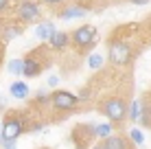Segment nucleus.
<instances>
[{
  "mask_svg": "<svg viewBox=\"0 0 151 149\" xmlns=\"http://www.w3.org/2000/svg\"><path fill=\"white\" fill-rule=\"evenodd\" d=\"M99 110L103 112V116L110 119V123H114V127L123 125V121L129 119V107L121 96H110V99H105Z\"/></svg>",
  "mask_w": 151,
  "mask_h": 149,
  "instance_id": "f257e3e1",
  "label": "nucleus"
},
{
  "mask_svg": "<svg viewBox=\"0 0 151 149\" xmlns=\"http://www.w3.org/2000/svg\"><path fill=\"white\" fill-rule=\"evenodd\" d=\"M24 119L18 112H9L2 121V143L4 140H18L20 134H24Z\"/></svg>",
  "mask_w": 151,
  "mask_h": 149,
  "instance_id": "f03ea898",
  "label": "nucleus"
},
{
  "mask_svg": "<svg viewBox=\"0 0 151 149\" xmlns=\"http://www.w3.org/2000/svg\"><path fill=\"white\" fill-rule=\"evenodd\" d=\"M70 42H72V46H77V48H92V46L99 42V33H96V29L92 27V24H83V27L75 29L70 33Z\"/></svg>",
  "mask_w": 151,
  "mask_h": 149,
  "instance_id": "7ed1b4c3",
  "label": "nucleus"
},
{
  "mask_svg": "<svg viewBox=\"0 0 151 149\" xmlns=\"http://www.w3.org/2000/svg\"><path fill=\"white\" fill-rule=\"evenodd\" d=\"M79 101H81L79 96L68 92V90H55L53 94H50V105H53L57 112H72V110H77Z\"/></svg>",
  "mask_w": 151,
  "mask_h": 149,
  "instance_id": "20e7f679",
  "label": "nucleus"
},
{
  "mask_svg": "<svg viewBox=\"0 0 151 149\" xmlns=\"http://www.w3.org/2000/svg\"><path fill=\"white\" fill-rule=\"evenodd\" d=\"M107 57L114 66H127L129 59H132V48H129V44L121 42V40H112L110 46H107Z\"/></svg>",
  "mask_w": 151,
  "mask_h": 149,
  "instance_id": "39448f33",
  "label": "nucleus"
},
{
  "mask_svg": "<svg viewBox=\"0 0 151 149\" xmlns=\"http://www.w3.org/2000/svg\"><path fill=\"white\" fill-rule=\"evenodd\" d=\"M15 13H18L20 22H24V24H33V22L42 20V7L35 0H22V2H18Z\"/></svg>",
  "mask_w": 151,
  "mask_h": 149,
  "instance_id": "423d86ee",
  "label": "nucleus"
},
{
  "mask_svg": "<svg viewBox=\"0 0 151 149\" xmlns=\"http://www.w3.org/2000/svg\"><path fill=\"white\" fill-rule=\"evenodd\" d=\"M94 138H96V125L83 123V125H77L72 130V140H75V145L79 149H90Z\"/></svg>",
  "mask_w": 151,
  "mask_h": 149,
  "instance_id": "0eeeda50",
  "label": "nucleus"
},
{
  "mask_svg": "<svg viewBox=\"0 0 151 149\" xmlns=\"http://www.w3.org/2000/svg\"><path fill=\"white\" fill-rule=\"evenodd\" d=\"M44 61H42L40 57H37V53H31V55H27V59H24V77H37L40 73H42V68H44Z\"/></svg>",
  "mask_w": 151,
  "mask_h": 149,
  "instance_id": "6e6552de",
  "label": "nucleus"
},
{
  "mask_svg": "<svg viewBox=\"0 0 151 149\" xmlns=\"http://www.w3.org/2000/svg\"><path fill=\"white\" fill-rule=\"evenodd\" d=\"M68 42H70V35L66 33V31L57 29L55 33H53V37L48 40V46L53 50H66V48H68Z\"/></svg>",
  "mask_w": 151,
  "mask_h": 149,
  "instance_id": "1a4fd4ad",
  "label": "nucleus"
},
{
  "mask_svg": "<svg viewBox=\"0 0 151 149\" xmlns=\"http://www.w3.org/2000/svg\"><path fill=\"white\" fill-rule=\"evenodd\" d=\"M88 11H86V7H79V4H72V7H66V9H61V11H57V18L59 20H77V18H83Z\"/></svg>",
  "mask_w": 151,
  "mask_h": 149,
  "instance_id": "9d476101",
  "label": "nucleus"
},
{
  "mask_svg": "<svg viewBox=\"0 0 151 149\" xmlns=\"http://www.w3.org/2000/svg\"><path fill=\"white\" fill-rule=\"evenodd\" d=\"M55 24L50 22V20H44V22H37V29H35V35H37V37L42 40V42H48L50 37H53V33H55Z\"/></svg>",
  "mask_w": 151,
  "mask_h": 149,
  "instance_id": "9b49d317",
  "label": "nucleus"
},
{
  "mask_svg": "<svg viewBox=\"0 0 151 149\" xmlns=\"http://www.w3.org/2000/svg\"><path fill=\"white\" fill-rule=\"evenodd\" d=\"M103 143H105V147H107V149H129V140H127L125 136H118V134L107 136Z\"/></svg>",
  "mask_w": 151,
  "mask_h": 149,
  "instance_id": "f8f14e48",
  "label": "nucleus"
},
{
  "mask_svg": "<svg viewBox=\"0 0 151 149\" xmlns=\"http://www.w3.org/2000/svg\"><path fill=\"white\" fill-rule=\"evenodd\" d=\"M9 92H11L13 99H27L29 96V86H27V81H13V83L9 86Z\"/></svg>",
  "mask_w": 151,
  "mask_h": 149,
  "instance_id": "ddd939ff",
  "label": "nucleus"
},
{
  "mask_svg": "<svg viewBox=\"0 0 151 149\" xmlns=\"http://www.w3.org/2000/svg\"><path fill=\"white\" fill-rule=\"evenodd\" d=\"M20 33H22V27H20V24H11V27H4V31H2V40H4V42H9V40L18 37Z\"/></svg>",
  "mask_w": 151,
  "mask_h": 149,
  "instance_id": "4468645a",
  "label": "nucleus"
},
{
  "mask_svg": "<svg viewBox=\"0 0 151 149\" xmlns=\"http://www.w3.org/2000/svg\"><path fill=\"white\" fill-rule=\"evenodd\" d=\"M140 125L142 127H149L151 130V105L149 103H142V112H140Z\"/></svg>",
  "mask_w": 151,
  "mask_h": 149,
  "instance_id": "2eb2a0df",
  "label": "nucleus"
},
{
  "mask_svg": "<svg viewBox=\"0 0 151 149\" xmlns=\"http://www.w3.org/2000/svg\"><path fill=\"white\" fill-rule=\"evenodd\" d=\"M7 68L11 75H22L24 73V59H11L7 64Z\"/></svg>",
  "mask_w": 151,
  "mask_h": 149,
  "instance_id": "dca6fc26",
  "label": "nucleus"
},
{
  "mask_svg": "<svg viewBox=\"0 0 151 149\" xmlns=\"http://www.w3.org/2000/svg\"><path fill=\"white\" fill-rule=\"evenodd\" d=\"M140 112H142V101H134L132 105H129V121H138L140 119Z\"/></svg>",
  "mask_w": 151,
  "mask_h": 149,
  "instance_id": "f3484780",
  "label": "nucleus"
},
{
  "mask_svg": "<svg viewBox=\"0 0 151 149\" xmlns=\"http://www.w3.org/2000/svg\"><path fill=\"white\" fill-rule=\"evenodd\" d=\"M88 66H90L92 70H101V68H103V55L92 53L90 57H88Z\"/></svg>",
  "mask_w": 151,
  "mask_h": 149,
  "instance_id": "a211bd4d",
  "label": "nucleus"
},
{
  "mask_svg": "<svg viewBox=\"0 0 151 149\" xmlns=\"http://www.w3.org/2000/svg\"><path fill=\"white\" fill-rule=\"evenodd\" d=\"M129 140H134L136 145H142V143H145V136H142V132H140L138 127H132V130H129Z\"/></svg>",
  "mask_w": 151,
  "mask_h": 149,
  "instance_id": "6ab92c4d",
  "label": "nucleus"
},
{
  "mask_svg": "<svg viewBox=\"0 0 151 149\" xmlns=\"http://www.w3.org/2000/svg\"><path fill=\"white\" fill-rule=\"evenodd\" d=\"M96 136L101 140H105L107 136H112V125H96Z\"/></svg>",
  "mask_w": 151,
  "mask_h": 149,
  "instance_id": "aec40b11",
  "label": "nucleus"
},
{
  "mask_svg": "<svg viewBox=\"0 0 151 149\" xmlns=\"http://www.w3.org/2000/svg\"><path fill=\"white\" fill-rule=\"evenodd\" d=\"M35 101H37L40 105H42V103L46 105V103H50V94H48V92H44V90H40V92H37V99H35Z\"/></svg>",
  "mask_w": 151,
  "mask_h": 149,
  "instance_id": "412c9836",
  "label": "nucleus"
},
{
  "mask_svg": "<svg viewBox=\"0 0 151 149\" xmlns=\"http://www.w3.org/2000/svg\"><path fill=\"white\" fill-rule=\"evenodd\" d=\"M57 83H59V77H48V86H50V88H57Z\"/></svg>",
  "mask_w": 151,
  "mask_h": 149,
  "instance_id": "4be33fe9",
  "label": "nucleus"
},
{
  "mask_svg": "<svg viewBox=\"0 0 151 149\" xmlns=\"http://www.w3.org/2000/svg\"><path fill=\"white\" fill-rule=\"evenodd\" d=\"M9 9V0H0V13H4Z\"/></svg>",
  "mask_w": 151,
  "mask_h": 149,
  "instance_id": "5701e85b",
  "label": "nucleus"
},
{
  "mask_svg": "<svg viewBox=\"0 0 151 149\" xmlns=\"http://www.w3.org/2000/svg\"><path fill=\"white\" fill-rule=\"evenodd\" d=\"M42 2L50 4V7H57V4H61V2H64V0H42Z\"/></svg>",
  "mask_w": 151,
  "mask_h": 149,
  "instance_id": "b1692460",
  "label": "nucleus"
},
{
  "mask_svg": "<svg viewBox=\"0 0 151 149\" xmlns=\"http://www.w3.org/2000/svg\"><path fill=\"white\" fill-rule=\"evenodd\" d=\"M129 2H132V4H149L151 0H129Z\"/></svg>",
  "mask_w": 151,
  "mask_h": 149,
  "instance_id": "393cba45",
  "label": "nucleus"
},
{
  "mask_svg": "<svg viewBox=\"0 0 151 149\" xmlns=\"http://www.w3.org/2000/svg\"><path fill=\"white\" fill-rule=\"evenodd\" d=\"M90 149H107V147H105V143H96V145H92Z\"/></svg>",
  "mask_w": 151,
  "mask_h": 149,
  "instance_id": "a878e982",
  "label": "nucleus"
},
{
  "mask_svg": "<svg viewBox=\"0 0 151 149\" xmlns=\"http://www.w3.org/2000/svg\"><path fill=\"white\" fill-rule=\"evenodd\" d=\"M0 140H2V127H0Z\"/></svg>",
  "mask_w": 151,
  "mask_h": 149,
  "instance_id": "bb28decb",
  "label": "nucleus"
}]
</instances>
